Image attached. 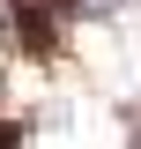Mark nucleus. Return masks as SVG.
Listing matches in <instances>:
<instances>
[{"label":"nucleus","instance_id":"1","mask_svg":"<svg viewBox=\"0 0 141 149\" xmlns=\"http://www.w3.org/2000/svg\"><path fill=\"white\" fill-rule=\"evenodd\" d=\"M8 15H15V0H0V22H8Z\"/></svg>","mask_w":141,"mask_h":149},{"label":"nucleus","instance_id":"2","mask_svg":"<svg viewBox=\"0 0 141 149\" xmlns=\"http://www.w3.org/2000/svg\"><path fill=\"white\" fill-rule=\"evenodd\" d=\"M134 149H141V134H134Z\"/></svg>","mask_w":141,"mask_h":149}]
</instances>
